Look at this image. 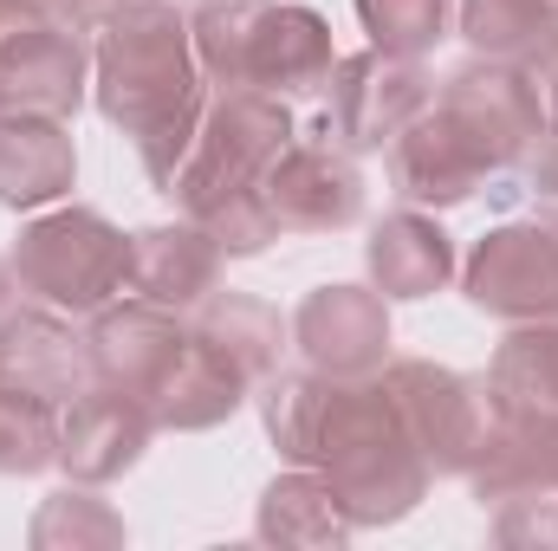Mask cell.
<instances>
[{
	"instance_id": "obj_14",
	"label": "cell",
	"mask_w": 558,
	"mask_h": 551,
	"mask_svg": "<svg viewBox=\"0 0 558 551\" xmlns=\"http://www.w3.org/2000/svg\"><path fill=\"white\" fill-rule=\"evenodd\" d=\"M149 434H156L149 403L92 383V390H78L59 409V467L72 480H85V487H111V480H124L143 461Z\"/></svg>"
},
{
	"instance_id": "obj_17",
	"label": "cell",
	"mask_w": 558,
	"mask_h": 551,
	"mask_svg": "<svg viewBox=\"0 0 558 551\" xmlns=\"http://www.w3.org/2000/svg\"><path fill=\"white\" fill-rule=\"evenodd\" d=\"M221 260H228V254H221L195 221L143 228V234H131V292L189 318L202 298L221 292Z\"/></svg>"
},
{
	"instance_id": "obj_15",
	"label": "cell",
	"mask_w": 558,
	"mask_h": 551,
	"mask_svg": "<svg viewBox=\"0 0 558 551\" xmlns=\"http://www.w3.org/2000/svg\"><path fill=\"white\" fill-rule=\"evenodd\" d=\"M331 65H338L331 20L299 0H267L254 46H247V85H260L274 98H312V91H325Z\"/></svg>"
},
{
	"instance_id": "obj_1",
	"label": "cell",
	"mask_w": 558,
	"mask_h": 551,
	"mask_svg": "<svg viewBox=\"0 0 558 551\" xmlns=\"http://www.w3.org/2000/svg\"><path fill=\"white\" fill-rule=\"evenodd\" d=\"M267 434L292 467H318L351 526H397L428 493V461L410 441L384 377H325V370H274L260 390Z\"/></svg>"
},
{
	"instance_id": "obj_3",
	"label": "cell",
	"mask_w": 558,
	"mask_h": 551,
	"mask_svg": "<svg viewBox=\"0 0 558 551\" xmlns=\"http://www.w3.org/2000/svg\"><path fill=\"white\" fill-rule=\"evenodd\" d=\"M292 137H299L292 98H274L260 85L215 91L208 111H202V131L189 143V156L175 162V175H169L162 195L221 254H234V260L267 254L279 234H286L274 201H267V169L279 162V149Z\"/></svg>"
},
{
	"instance_id": "obj_11",
	"label": "cell",
	"mask_w": 558,
	"mask_h": 551,
	"mask_svg": "<svg viewBox=\"0 0 558 551\" xmlns=\"http://www.w3.org/2000/svg\"><path fill=\"white\" fill-rule=\"evenodd\" d=\"M292 344L325 377H377L390 364V298L377 285H318L292 311Z\"/></svg>"
},
{
	"instance_id": "obj_8",
	"label": "cell",
	"mask_w": 558,
	"mask_h": 551,
	"mask_svg": "<svg viewBox=\"0 0 558 551\" xmlns=\"http://www.w3.org/2000/svg\"><path fill=\"white\" fill-rule=\"evenodd\" d=\"M461 292L500 325L558 318V221H500L474 241Z\"/></svg>"
},
{
	"instance_id": "obj_7",
	"label": "cell",
	"mask_w": 558,
	"mask_h": 551,
	"mask_svg": "<svg viewBox=\"0 0 558 551\" xmlns=\"http://www.w3.org/2000/svg\"><path fill=\"white\" fill-rule=\"evenodd\" d=\"M331 105H325V137L351 156L390 149L435 105V85L422 72V59H390V52H344L325 78Z\"/></svg>"
},
{
	"instance_id": "obj_9",
	"label": "cell",
	"mask_w": 558,
	"mask_h": 551,
	"mask_svg": "<svg viewBox=\"0 0 558 551\" xmlns=\"http://www.w3.org/2000/svg\"><path fill=\"white\" fill-rule=\"evenodd\" d=\"M189 351V325L182 311L169 305H149V298H111L105 311H92V331H85V357H92V383L105 390H124L137 403H156V390L169 383L175 357Z\"/></svg>"
},
{
	"instance_id": "obj_18",
	"label": "cell",
	"mask_w": 558,
	"mask_h": 551,
	"mask_svg": "<svg viewBox=\"0 0 558 551\" xmlns=\"http://www.w3.org/2000/svg\"><path fill=\"white\" fill-rule=\"evenodd\" d=\"M390 182H397V195L410 208H461L487 182V169H481V156L468 143L441 124V111L428 105L416 124L390 143Z\"/></svg>"
},
{
	"instance_id": "obj_21",
	"label": "cell",
	"mask_w": 558,
	"mask_h": 551,
	"mask_svg": "<svg viewBox=\"0 0 558 551\" xmlns=\"http://www.w3.org/2000/svg\"><path fill=\"white\" fill-rule=\"evenodd\" d=\"M247 377L215 351V344H202L195 331H189V351L175 357V370H169V383L156 390V428H175V434H202V428H221L228 415L247 403Z\"/></svg>"
},
{
	"instance_id": "obj_25",
	"label": "cell",
	"mask_w": 558,
	"mask_h": 551,
	"mask_svg": "<svg viewBox=\"0 0 558 551\" xmlns=\"http://www.w3.org/2000/svg\"><path fill=\"white\" fill-rule=\"evenodd\" d=\"M461 7V33L481 59H513L533 65L558 39V20L546 0H454Z\"/></svg>"
},
{
	"instance_id": "obj_23",
	"label": "cell",
	"mask_w": 558,
	"mask_h": 551,
	"mask_svg": "<svg viewBox=\"0 0 558 551\" xmlns=\"http://www.w3.org/2000/svg\"><path fill=\"white\" fill-rule=\"evenodd\" d=\"M474 500H526V493H558V421H494L481 461L468 467Z\"/></svg>"
},
{
	"instance_id": "obj_16",
	"label": "cell",
	"mask_w": 558,
	"mask_h": 551,
	"mask_svg": "<svg viewBox=\"0 0 558 551\" xmlns=\"http://www.w3.org/2000/svg\"><path fill=\"white\" fill-rule=\"evenodd\" d=\"M78 182V149L65 118L46 111H0V208L33 215L65 201Z\"/></svg>"
},
{
	"instance_id": "obj_13",
	"label": "cell",
	"mask_w": 558,
	"mask_h": 551,
	"mask_svg": "<svg viewBox=\"0 0 558 551\" xmlns=\"http://www.w3.org/2000/svg\"><path fill=\"white\" fill-rule=\"evenodd\" d=\"M0 390L7 396H33V403H52V409H65L78 390H92L85 338L72 331V318L59 305L0 311Z\"/></svg>"
},
{
	"instance_id": "obj_6",
	"label": "cell",
	"mask_w": 558,
	"mask_h": 551,
	"mask_svg": "<svg viewBox=\"0 0 558 551\" xmlns=\"http://www.w3.org/2000/svg\"><path fill=\"white\" fill-rule=\"evenodd\" d=\"M384 390L403 415L410 441L422 448L428 474H468L487 448V428H494V409H487V383L435 364V357H390L384 370Z\"/></svg>"
},
{
	"instance_id": "obj_10",
	"label": "cell",
	"mask_w": 558,
	"mask_h": 551,
	"mask_svg": "<svg viewBox=\"0 0 558 551\" xmlns=\"http://www.w3.org/2000/svg\"><path fill=\"white\" fill-rule=\"evenodd\" d=\"M92 85V46L72 20L33 13L13 33H0V111H46L72 118Z\"/></svg>"
},
{
	"instance_id": "obj_34",
	"label": "cell",
	"mask_w": 558,
	"mask_h": 551,
	"mask_svg": "<svg viewBox=\"0 0 558 551\" xmlns=\"http://www.w3.org/2000/svg\"><path fill=\"white\" fill-rule=\"evenodd\" d=\"M7 298H13V267L0 260V311H7Z\"/></svg>"
},
{
	"instance_id": "obj_30",
	"label": "cell",
	"mask_w": 558,
	"mask_h": 551,
	"mask_svg": "<svg viewBox=\"0 0 558 551\" xmlns=\"http://www.w3.org/2000/svg\"><path fill=\"white\" fill-rule=\"evenodd\" d=\"M494 539H500V546L558 551V493H526V500H500Z\"/></svg>"
},
{
	"instance_id": "obj_5",
	"label": "cell",
	"mask_w": 558,
	"mask_h": 551,
	"mask_svg": "<svg viewBox=\"0 0 558 551\" xmlns=\"http://www.w3.org/2000/svg\"><path fill=\"white\" fill-rule=\"evenodd\" d=\"M435 111H441V124L454 137L481 156L487 175L526 162V149L546 131V91H539V78L526 65H513V59H481V52L461 72H448Z\"/></svg>"
},
{
	"instance_id": "obj_4",
	"label": "cell",
	"mask_w": 558,
	"mask_h": 551,
	"mask_svg": "<svg viewBox=\"0 0 558 551\" xmlns=\"http://www.w3.org/2000/svg\"><path fill=\"white\" fill-rule=\"evenodd\" d=\"M7 267L33 298L92 318L131 285V234L111 228L98 208H52L20 228Z\"/></svg>"
},
{
	"instance_id": "obj_32",
	"label": "cell",
	"mask_w": 558,
	"mask_h": 551,
	"mask_svg": "<svg viewBox=\"0 0 558 551\" xmlns=\"http://www.w3.org/2000/svg\"><path fill=\"white\" fill-rule=\"evenodd\" d=\"M526 72L539 78V91H546V111H553V124H558V39L539 52V59H533V65H526Z\"/></svg>"
},
{
	"instance_id": "obj_29",
	"label": "cell",
	"mask_w": 558,
	"mask_h": 551,
	"mask_svg": "<svg viewBox=\"0 0 558 551\" xmlns=\"http://www.w3.org/2000/svg\"><path fill=\"white\" fill-rule=\"evenodd\" d=\"M46 467H59V409L0 390V474L26 480Z\"/></svg>"
},
{
	"instance_id": "obj_27",
	"label": "cell",
	"mask_w": 558,
	"mask_h": 551,
	"mask_svg": "<svg viewBox=\"0 0 558 551\" xmlns=\"http://www.w3.org/2000/svg\"><path fill=\"white\" fill-rule=\"evenodd\" d=\"M260 13H267V0H202V7H195L189 39H195L202 78H215L221 91L247 85V46H254Z\"/></svg>"
},
{
	"instance_id": "obj_19",
	"label": "cell",
	"mask_w": 558,
	"mask_h": 551,
	"mask_svg": "<svg viewBox=\"0 0 558 551\" xmlns=\"http://www.w3.org/2000/svg\"><path fill=\"white\" fill-rule=\"evenodd\" d=\"M364 267L384 298H428L454 279V241L428 208H397L371 228Z\"/></svg>"
},
{
	"instance_id": "obj_20",
	"label": "cell",
	"mask_w": 558,
	"mask_h": 551,
	"mask_svg": "<svg viewBox=\"0 0 558 551\" xmlns=\"http://www.w3.org/2000/svg\"><path fill=\"white\" fill-rule=\"evenodd\" d=\"M494 421H558V318L513 325V338L487 364Z\"/></svg>"
},
{
	"instance_id": "obj_28",
	"label": "cell",
	"mask_w": 558,
	"mask_h": 551,
	"mask_svg": "<svg viewBox=\"0 0 558 551\" xmlns=\"http://www.w3.org/2000/svg\"><path fill=\"white\" fill-rule=\"evenodd\" d=\"M357 20L371 33L377 52L390 59H422L448 39V20H454V0H357Z\"/></svg>"
},
{
	"instance_id": "obj_35",
	"label": "cell",
	"mask_w": 558,
	"mask_h": 551,
	"mask_svg": "<svg viewBox=\"0 0 558 551\" xmlns=\"http://www.w3.org/2000/svg\"><path fill=\"white\" fill-rule=\"evenodd\" d=\"M546 7H553V20H558V0H546Z\"/></svg>"
},
{
	"instance_id": "obj_22",
	"label": "cell",
	"mask_w": 558,
	"mask_h": 551,
	"mask_svg": "<svg viewBox=\"0 0 558 551\" xmlns=\"http://www.w3.org/2000/svg\"><path fill=\"white\" fill-rule=\"evenodd\" d=\"M254 532H260L267 546H299V551H325L331 546L338 551L357 526H351L338 487H331L318 467H292V474H279L274 487L260 493Z\"/></svg>"
},
{
	"instance_id": "obj_12",
	"label": "cell",
	"mask_w": 558,
	"mask_h": 551,
	"mask_svg": "<svg viewBox=\"0 0 558 551\" xmlns=\"http://www.w3.org/2000/svg\"><path fill=\"white\" fill-rule=\"evenodd\" d=\"M267 201H274L286 234H338L364 221V175L351 149L325 137H292L267 169Z\"/></svg>"
},
{
	"instance_id": "obj_24",
	"label": "cell",
	"mask_w": 558,
	"mask_h": 551,
	"mask_svg": "<svg viewBox=\"0 0 558 551\" xmlns=\"http://www.w3.org/2000/svg\"><path fill=\"white\" fill-rule=\"evenodd\" d=\"M189 331L202 344H215L247 383H267L279 370V351H286V318L267 298H254V292H215V298H202Z\"/></svg>"
},
{
	"instance_id": "obj_2",
	"label": "cell",
	"mask_w": 558,
	"mask_h": 551,
	"mask_svg": "<svg viewBox=\"0 0 558 551\" xmlns=\"http://www.w3.org/2000/svg\"><path fill=\"white\" fill-rule=\"evenodd\" d=\"M92 98H98L105 124H118L137 143L143 175L162 195L175 162L189 156V143L202 131V111H208V78H202L189 20L169 0L105 7L98 46H92Z\"/></svg>"
},
{
	"instance_id": "obj_33",
	"label": "cell",
	"mask_w": 558,
	"mask_h": 551,
	"mask_svg": "<svg viewBox=\"0 0 558 551\" xmlns=\"http://www.w3.org/2000/svg\"><path fill=\"white\" fill-rule=\"evenodd\" d=\"M33 7H46L52 20H72V26H78V20H92V13H105V7H118V0H33Z\"/></svg>"
},
{
	"instance_id": "obj_31",
	"label": "cell",
	"mask_w": 558,
	"mask_h": 551,
	"mask_svg": "<svg viewBox=\"0 0 558 551\" xmlns=\"http://www.w3.org/2000/svg\"><path fill=\"white\" fill-rule=\"evenodd\" d=\"M526 182H533L539 201H558V124L539 131V143L526 149Z\"/></svg>"
},
{
	"instance_id": "obj_26",
	"label": "cell",
	"mask_w": 558,
	"mask_h": 551,
	"mask_svg": "<svg viewBox=\"0 0 558 551\" xmlns=\"http://www.w3.org/2000/svg\"><path fill=\"white\" fill-rule=\"evenodd\" d=\"M33 551H118L131 532H124V519L85 487V480H72V487H59L39 513H33Z\"/></svg>"
}]
</instances>
